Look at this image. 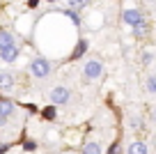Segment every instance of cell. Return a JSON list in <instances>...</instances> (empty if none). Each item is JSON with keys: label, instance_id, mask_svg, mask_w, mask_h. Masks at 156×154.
I'll use <instances>...</instances> for the list:
<instances>
[{"label": "cell", "instance_id": "cell-10", "mask_svg": "<svg viewBox=\"0 0 156 154\" xmlns=\"http://www.w3.org/2000/svg\"><path fill=\"white\" fill-rule=\"evenodd\" d=\"M83 154H101V145L99 143H87L83 147Z\"/></svg>", "mask_w": 156, "mask_h": 154}, {"label": "cell", "instance_id": "cell-15", "mask_svg": "<svg viewBox=\"0 0 156 154\" xmlns=\"http://www.w3.org/2000/svg\"><path fill=\"white\" fill-rule=\"evenodd\" d=\"M23 149H25V152H34V149H37V143H34V140H25Z\"/></svg>", "mask_w": 156, "mask_h": 154}, {"label": "cell", "instance_id": "cell-20", "mask_svg": "<svg viewBox=\"0 0 156 154\" xmlns=\"http://www.w3.org/2000/svg\"><path fill=\"white\" fill-rule=\"evenodd\" d=\"M7 124V117H2V115H0V127H5Z\"/></svg>", "mask_w": 156, "mask_h": 154}, {"label": "cell", "instance_id": "cell-8", "mask_svg": "<svg viewBox=\"0 0 156 154\" xmlns=\"http://www.w3.org/2000/svg\"><path fill=\"white\" fill-rule=\"evenodd\" d=\"M126 154H147V145L145 143H131L129 145V149H126Z\"/></svg>", "mask_w": 156, "mask_h": 154}, {"label": "cell", "instance_id": "cell-3", "mask_svg": "<svg viewBox=\"0 0 156 154\" xmlns=\"http://www.w3.org/2000/svg\"><path fill=\"white\" fill-rule=\"evenodd\" d=\"M101 72H103V64L99 60H87L85 69H83V76H85V81H94V78L101 76Z\"/></svg>", "mask_w": 156, "mask_h": 154}, {"label": "cell", "instance_id": "cell-4", "mask_svg": "<svg viewBox=\"0 0 156 154\" xmlns=\"http://www.w3.org/2000/svg\"><path fill=\"white\" fill-rule=\"evenodd\" d=\"M122 21H124L126 25H131V28H138V25L145 23V16H142V12H140V9H124Z\"/></svg>", "mask_w": 156, "mask_h": 154}, {"label": "cell", "instance_id": "cell-19", "mask_svg": "<svg viewBox=\"0 0 156 154\" xmlns=\"http://www.w3.org/2000/svg\"><path fill=\"white\" fill-rule=\"evenodd\" d=\"M37 5H39V0H28V7H32V9H34Z\"/></svg>", "mask_w": 156, "mask_h": 154}, {"label": "cell", "instance_id": "cell-17", "mask_svg": "<svg viewBox=\"0 0 156 154\" xmlns=\"http://www.w3.org/2000/svg\"><path fill=\"white\" fill-rule=\"evenodd\" d=\"M151 60H154V55H151V53H142V62H145V64H149Z\"/></svg>", "mask_w": 156, "mask_h": 154}, {"label": "cell", "instance_id": "cell-9", "mask_svg": "<svg viewBox=\"0 0 156 154\" xmlns=\"http://www.w3.org/2000/svg\"><path fill=\"white\" fill-rule=\"evenodd\" d=\"M85 51H87V42H85V39H80V42H78V46L73 48V53H71V60H78L80 55L85 53Z\"/></svg>", "mask_w": 156, "mask_h": 154}, {"label": "cell", "instance_id": "cell-14", "mask_svg": "<svg viewBox=\"0 0 156 154\" xmlns=\"http://www.w3.org/2000/svg\"><path fill=\"white\" fill-rule=\"evenodd\" d=\"M147 90L156 94V76H149V78H147Z\"/></svg>", "mask_w": 156, "mask_h": 154}, {"label": "cell", "instance_id": "cell-7", "mask_svg": "<svg viewBox=\"0 0 156 154\" xmlns=\"http://www.w3.org/2000/svg\"><path fill=\"white\" fill-rule=\"evenodd\" d=\"M14 87V76L9 72H0V90H12Z\"/></svg>", "mask_w": 156, "mask_h": 154}, {"label": "cell", "instance_id": "cell-2", "mask_svg": "<svg viewBox=\"0 0 156 154\" xmlns=\"http://www.w3.org/2000/svg\"><path fill=\"white\" fill-rule=\"evenodd\" d=\"M28 69H30V74H32L34 78H46L51 74V62L46 58H34Z\"/></svg>", "mask_w": 156, "mask_h": 154}, {"label": "cell", "instance_id": "cell-12", "mask_svg": "<svg viewBox=\"0 0 156 154\" xmlns=\"http://www.w3.org/2000/svg\"><path fill=\"white\" fill-rule=\"evenodd\" d=\"M41 117H44V120H51V122H53V120H55V106H46L44 111H41Z\"/></svg>", "mask_w": 156, "mask_h": 154}, {"label": "cell", "instance_id": "cell-16", "mask_svg": "<svg viewBox=\"0 0 156 154\" xmlns=\"http://www.w3.org/2000/svg\"><path fill=\"white\" fill-rule=\"evenodd\" d=\"M147 32V23H142V25H138V28H133V35H138V37H140V35H145Z\"/></svg>", "mask_w": 156, "mask_h": 154}, {"label": "cell", "instance_id": "cell-13", "mask_svg": "<svg viewBox=\"0 0 156 154\" xmlns=\"http://www.w3.org/2000/svg\"><path fill=\"white\" fill-rule=\"evenodd\" d=\"M64 16H67V19H71L73 25H80V19H78V14H76L73 9H64Z\"/></svg>", "mask_w": 156, "mask_h": 154}, {"label": "cell", "instance_id": "cell-18", "mask_svg": "<svg viewBox=\"0 0 156 154\" xmlns=\"http://www.w3.org/2000/svg\"><path fill=\"white\" fill-rule=\"evenodd\" d=\"M7 149H9V145H7V143H2V145H0V154H5Z\"/></svg>", "mask_w": 156, "mask_h": 154}, {"label": "cell", "instance_id": "cell-1", "mask_svg": "<svg viewBox=\"0 0 156 154\" xmlns=\"http://www.w3.org/2000/svg\"><path fill=\"white\" fill-rule=\"evenodd\" d=\"M0 58L5 62H14L19 58V46L14 42V35H9L7 30H0Z\"/></svg>", "mask_w": 156, "mask_h": 154}, {"label": "cell", "instance_id": "cell-6", "mask_svg": "<svg viewBox=\"0 0 156 154\" xmlns=\"http://www.w3.org/2000/svg\"><path fill=\"white\" fill-rule=\"evenodd\" d=\"M12 113H14V101L2 97V99H0V115H2V117H9Z\"/></svg>", "mask_w": 156, "mask_h": 154}, {"label": "cell", "instance_id": "cell-21", "mask_svg": "<svg viewBox=\"0 0 156 154\" xmlns=\"http://www.w3.org/2000/svg\"><path fill=\"white\" fill-rule=\"evenodd\" d=\"M151 120H154V122H156V111H154V113H151Z\"/></svg>", "mask_w": 156, "mask_h": 154}, {"label": "cell", "instance_id": "cell-11", "mask_svg": "<svg viewBox=\"0 0 156 154\" xmlns=\"http://www.w3.org/2000/svg\"><path fill=\"white\" fill-rule=\"evenodd\" d=\"M67 5L71 7V9H83V7L90 5V0H67Z\"/></svg>", "mask_w": 156, "mask_h": 154}, {"label": "cell", "instance_id": "cell-5", "mask_svg": "<svg viewBox=\"0 0 156 154\" xmlns=\"http://www.w3.org/2000/svg\"><path fill=\"white\" fill-rule=\"evenodd\" d=\"M69 97H71V92L67 90V87H53L51 90V104L53 106H62V104H69Z\"/></svg>", "mask_w": 156, "mask_h": 154}]
</instances>
